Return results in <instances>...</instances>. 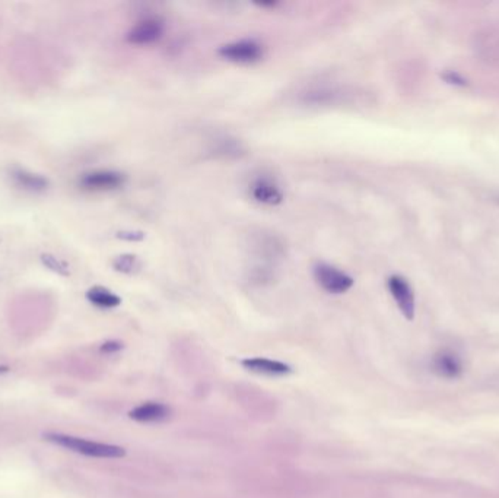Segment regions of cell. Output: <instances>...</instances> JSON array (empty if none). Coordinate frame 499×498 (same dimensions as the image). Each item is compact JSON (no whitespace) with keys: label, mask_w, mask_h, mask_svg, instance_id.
Returning a JSON list of instances; mask_svg holds the SVG:
<instances>
[{"label":"cell","mask_w":499,"mask_h":498,"mask_svg":"<svg viewBox=\"0 0 499 498\" xmlns=\"http://www.w3.org/2000/svg\"><path fill=\"white\" fill-rule=\"evenodd\" d=\"M164 23L157 16H149L142 20L130 30L126 35L127 42L135 46H149L154 45L164 35Z\"/></svg>","instance_id":"6"},{"label":"cell","mask_w":499,"mask_h":498,"mask_svg":"<svg viewBox=\"0 0 499 498\" xmlns=\"http://www.w3.org/2000/svg\"><path fill=\"white\" fill-rule=\"evenodd\" d=\"M464 368L462 355L452 350H440L431 360V370L441 379L457 380L463 376Z\"/></svg>","instance_id":"5"},{"label":"cell","mask_w":499,"mask_h":498,"mask_svg":"<svg viewBox=\"0 0 499 498\" xmlns=\"http://www.w3.org/2000/svg\"><path fill=\"white\" fill-rule=\"evenodd\" d=\"M86 298H88V301L95 307L105 309V310L116 309L121 304V298L113 291L107 290L104 287H92L91 290H88V292H86Z\"/></svg>","instance_id":"11"},{"label":"cell","mask_w":499,"mask_h":498,"mask_svg":"<svg viewBox=\"0 0 499 498\" xmlns=\"http://www.w3.org/2000/svg\"><path fill=\"white\" fill-rule=\"evenodd\" d=\"M241 365L250 373L267 376V377H284L294 372L289 364L270 360V358H262V357L241 360Z\"/></svg>","instance_id":"8"},{"label":"cell","mask_w":499,"mask_h":498,"mask_svg":"<svg viewBox=\"0 0 499 498\" xmlns=\"http://www.w3.org/2000/svg\"><path fill=\"white\" fill-rule=\"evenodd\" d=\"M172 414L171 406L162 402H145L128 413V418L142 424H155L168 420Z\"/></svg>","instance_id":"10"},{"label":"cell","mask_w":499,"mask_h":498,"mask_svg":"<svg viewBox=\"0 0 499 498\" xmlns=\"http://www.w3.org/2000/svg\"><path fill=\"white\" fill-rule=\"evenodd\" d=\"M251 196L255 202L269 205V206H276L280 205L285 199V194L282 187L272 179L269 177H260L257 179L251 187Z\"/></svg>","instance_id":"9"},{"label":"cell","mask_w":499,"mask_h":498,"mask_svg":"<svg viewBox=\"0 0 499 498\" xmlns=\"http://www.w3.org/2000/svg\"><path fill=\"white\" fill-rule=\"evenodd\" d=\"M13 179L19 186H23L24 189L31 190V191H41V190L47 189V186H49V180L46 177H42L40 174H34V172H30L25 170H16L13 172Z\"/></svg>","instance_id":"12"},{"label":"cell","mask_w":499,"mask_h":498,"mask_svg":"<svg viewBox=\"0 0 499 498\" xmlns=\"http://www.w3.org/2000/svg\"><path fill=\"white\" fill-rule=\"evenodd\" d=\"M117 237L121 238V240H126V242H140V240H143L145 234L136 232V231H121L117 234Z\"/></svg>","instance_id":"17"},{"label":"cell","mask_w":499,"mask_h":498,"mask_svg":"<svg viewBox=\"0 0 499 498\" xmlns=\"http://www.w3.org/2000/svg\"><path fill=\"white\" fill-rule=\"evenodd\" d=\"M443 79L450 83V85H455V86H466L467 85V81L457 72H454V71H448L443 75Z\"/></svg>","instance_id":"16"},{"label":"cell","mask_w":499,"mask_h":498,"mask_svg":"<svg viewBox=\"0 0 499 498\" xmlns=\"http://www.w3.org/2000/svg\"><path fill=\"white\" fill-rule=\"evenodd\" d=\"M218 54L232 63L248 64L263 57V47L255 40H240L222 46Z\"/></svg>","instance_id":"3"},{"label":"cell","mask_w":499,"mask_h":498,"mask_svg":"<svg viewBox=\"0 0 499 498\" xmlns=\"http://www.w3.org/2000/svg\"><path fill=\"white\" fill-rule=\"evenodd\" d=\"M41 262L42 265H44L47 269H50L52 272L57 273V275H61V276H68L71 272H69V266L66 262H63L61 259L53 256V254H41Z\"/></svg>","instance_id":"14"},{"label":"cell","mask_w":499,"mask_h":498,"mask_svg":"<svg viewBox=\"0 0 499 498\" xmlns=\"http://www.w3.org/2000/svg\"><path fill=\"white\" fill-rule=\"evenodd\" d=\"M113 268L117 272H121L126 275H133L140 269V261L135 254H121L114 259Z\"/></svg>","instance_id":"13"},{"label":"cell","mask_w":499,"mask_h":498,"mask_svg":"<svg viewBox=\"0 0 499 498\" xmlns=\"http://www.w3.org/2000/svg\"><path fill=\"white\" fill-rule=\"evenodd\" d=\"M314 278L317 284L330 294H343L349 291L355 280L351 275L329 265V263H318L314 266Z\"/></svg>","instance_id":"2"},{"label":"cell","mask_w":499,"mask_h":498,"mask_svg":"<svg viewBox=\"0 0 499 498\" xmlns=\"http://www.w3.org/2000/svg\"><path fill=\"white\" fill-rule=\"evenodd\" d=\"M9 370V367H6V365H0V374H2V373H6Z\"/></svg>","instance_id":"18"},{"label":"cell","mask_w":499,"mask_h":498,"mask_svg":"<svg viewBox=\"0 0 499 498\" xmlns=\"http://www.w3.org/2000/svg\"><path fill=\"white\" fill-rule=\"evenodd\" d=\"M42 437H44V440L49 443L83 454V456L100 458V459H120L126 456V449L116 444L91 441L75 436L60 434V432H46Z\"/></svg>","instance_id":"1"},{"label":"cell","mask_w":499,"mask_h":498,"mask_svg":"<svg viewBox=\"0 0 499 498\" xmlns=\"http://www.w3.org/2000/svg\"><path fill=\"white\" fill-rule=\"evenodd\" d=\"M387 287L390 294H392V297L395 298L402 314L407 320H414L416 313V300H415L414 288L410 287V284L403 276L399 275L390 276L387 280Z\"/></svg>","instance_id":"4"},{"label":"cell","mask_w":499,"mask_h":498,"mask_svg":"<svg viewBox=\"0 0 499 498\" xmlns=\"http://www.w3.org/2000/svg\"><path fill=\"white\" fill-rule=\"evenodd\" d=\"M126 176L113 170H95L80 177V186L88 190H114L124 184Z\"/></svg>","instance_id":"7"},{"label":"cell","mask_w":499,"mask_h":498,"mask_svg":"<svg viewBox=\"0 0 499 498\" xmlns=\"http://www.w3.org/2000/svg\"><path fill=\"white\" fill-rule=\"evenodd\" d=\"M124 348V343L120 340H107L100 346V351L102 354H116Z\"/></svg>","instance_id":"15"}]
</instances>
